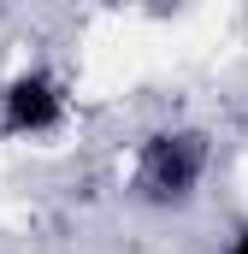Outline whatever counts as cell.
I'll return each instance as SVG.
<instances>
[{"label":"cell","mask_w":248,"mask_h":254,"mask_svg":"<svg viewBox=\"0 0 248 254\" xmlns=\"http://www.w3.org/2000/svg\"><path fill=\"white\" fill-rule=\"evenodd\" d=\"M65 83L54 71H42V65H30V71H18L6 89H0V136H12V142H24V136H54L65 125Z\"/></svg>","instance_id":"obj_2"},{"label":"cell","mask_w":248,"mask_h":254,"mask_svg":"<svg viewBox=\"0 0 248 254\" xmlns=\"http://www.w3.org/2000/svg\"><path fill=\"white\" fill-rule=\"evenodd\" d=\"M213 166V142L195 125H166L154 130L136 154V195L148 207H189Z\"/></svg>","instance_id":"obj_1"},{"label":"cell","mask_w":248,"mask_h":254,"mask_svg":"<svg viewBox=\"0 0 248 254\" xmlns=\"http://www.w3.org/2000/svg\"><path fill=\"white\" fill-rule=\"evenodd\" d=\"M225 254H248V231H237V237L225 243Z\"/></svg>","instance_id":"obj_3"}]
</instances>
